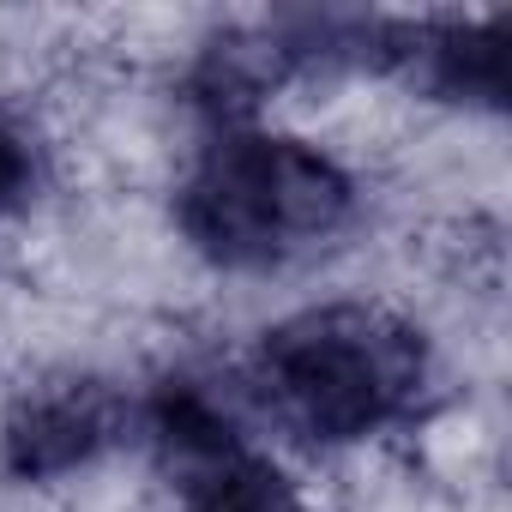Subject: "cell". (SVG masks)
I'll list each match as a JSON object with an SVG mask.
<instances>
[{
	"label": "cell",
	"instance_id": "6da1fadb",
	"mask_svg": "<svg viewBox=\"0 0 512 512\" xmlns=\"http://www.w3.org/2000/svg\"><path fill=\"white\" fill-rule=\"evenodd\" d=\"M434 362L410 314L386 302H320L278 320L247 368V398L308 452H350L422 422Z\"/></svg>",
	"mask_w": 512,
	"mask_h": 512
},
{
	"label": "cell",
	"instance_id": "7a4b0ae2",
	"mask_svg": "<svg viewBox=\"0 0 512 512\" xmlns=\"http://www.w3.org/2000/svg\"><path fill=\"white\" fill-rule=\"evenodd\" d=\"M356 181L320 145L284 127L211 133L175 193V223L193 260L217 272H278L344 235Z\"/></svg>",
	"mask_w": 512,
	"mask_h": 512
}]
</instances>
